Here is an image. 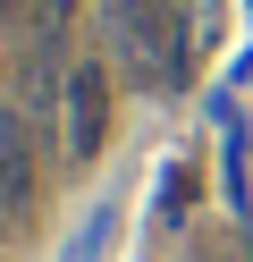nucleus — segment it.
I'll use <instances>...</instances> for the list:
<instances>
[{
	"label": "nucleus",
	"mask_w": 253,
	"mask_h": 262,
	"mask_svg": "<svg viewBox=\"0 0 253 262\" xmlns=\"http://www.w3.org/2000/svg\"><path fill=\"white\" fill-rule=\"evenodd\" d=\"M110 237H118V194H101V203L84 211V228L67 237V254H59V262H101V254H110Z\"/></svg>",
	"instance_id": "nucleus-3"
},
{
	"label": "nucleus",
	"mask_w": 253,
	"mask_h": 262,
	"mask_svg": "<svg viewBox=\"0 0 253 262\" xmlns=\"http://www.w3.org/2000/svg\"><path fill=\"white\" fill-rule=\"evenodd\" d=\"M9 17H17V0H0V26H9Z\"/></svg>",
	"instance_id": "nucleus-5"
},
{
	"label": "nucleus",
	"mask_w": 253,
	"mask_h": 262,
	"mask_svg": "<svg viewBox=\"0 0 253 262\" xmlns=\"http://www.w3.org/2000/svg\"><path fill=\"white\" fill-rule=\"evenodd\" d=\"M59 110H67V161H93L101 144H110V68H101V59H76Z\"/></svg>",
	"instance_id": "nucleus-1"
},
{
	"label": "nucleus",
	"mask_w": 253,
	"mask_h": 262,
	"mask_svg": "<svg viewBox=\"0 0 253 262\" xmlns=\"http://www.w3.org/2000/svg\"><path fill=\"white\" fill-rule=\"evenodd\" d=\"M34 211V127H26V110H9L0 102V220H26Z\"/></svg>",
	"instance_id": "nucleus-2"
},
{
	"label": "nucleus",
	"mask_w": 253,
	"mask_h": 262,
	"mask_svg": "<svg viewBox=\"0 0 253 262\" xmlns=\"http://www.w3.org/2000/svg\"><path fill=\"white\" fill-rule=\"evenodd\" d=\"M186 203H194V169H169V178H160V228H177Z\"/></svg>",
	"instance_id": "nucleus-4"
}]
</instances>
